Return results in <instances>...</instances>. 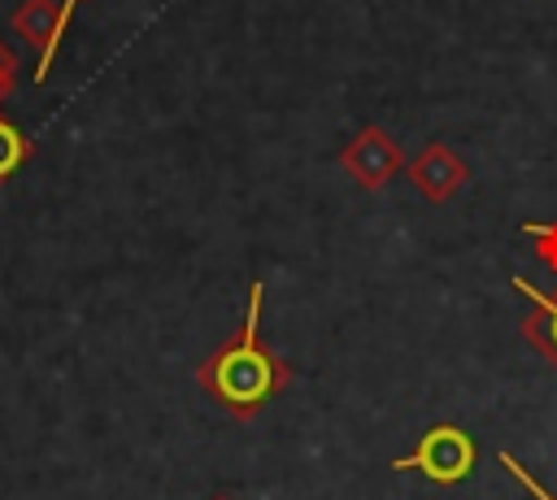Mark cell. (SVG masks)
<instances>
[{
	"label": "cell",
	"mask_w": 557,
	"mask_h": 500,
	"mask_svg": "<svg viewBox=\"0 0 557 500\" xmlns=\"http://www.w3.org/2000/svg\"><path fill=\"white\" fill-rule=\"evenodd\" d=\"M261 304H265V283L257 278L248 287V309H244L235 339L213 348L196 370L200 391H209L235 417H257L296 378V370L274 348L261 343Z\"/></svg>",
	"instance_id": "cell-1"
},
{
	"label": "cell",
	"mask_w": 557,
	"mask_h": 500,
	"mask_svg": "<svg viewBox=\"0 0 557 500\" xmlns=\"http://www.w3.org/2000/svg\"><path fill=\"white\" fill-rule=\"evenodd\" d=\"M479 465V443L466 426L457 422H431L418 443L392 461L396 474H422L426 483L435 487H453V483H466Z\"/></svg>",
	"instance_id": "cell-2"
},
{
	"label": "cell",
	"mask_w": 557,
	"mask_h": 500,
	"mask_svg": "<svg viewBox=\"0 0 557 500\" xmlns=\"http://www.w3.org/2000/svg\"><path fill=\"white\" fill-rule=\"evenodd\" d=\"M339 165L344 174L361 187V191H379L383 183H392L405 170V152L400 143L383 130V126H361L344 148H339Z\"/></svg>",
	"instance_id": "cell-3"
},
{
	"label": "cell",
	"mask_w": 557,
	"mask_h": 500,
	"mask_svg": "<svg viewBox=\"0 0 557 500\" xmlns=\"http://www.w3.org/2000/svg\"><path fill=\"white\" fill-rule=\"evenodd\" d=\"M405 174H409V183H413V191L418 196H426L431 204H444V200H453L466 183H470V165L448 148V143H426L413 161H405Z\"/></svg>",
	"instance_id": "cell-4"
},
{
	"label": "cell",
	"mask_w": 557,
	"mask_h": 500,
	"mask_svg": "<svg viewBox=\"0 0 557 500\" xmlns=\"http://www.w3.org/2000/svg\"><path fill=\"white\" fill-rule=\"evenodd\" d=\"M509 287H513L522 300H531V313L518 322L522 339H527V343L557 370V291H540V287L527 283L522 274H513Z\"/></svg>",
	"instance_id": "cell-5"
},
{
	"label": "cell",
	"mask_w": 557,
	"mask_h": 500,
	"mask_svg": "<svg viewBox=\"0 0 557 500\" xmlns=\"http://www.w3.org/2000/svg\"><path fill=\"white\" fill-rule=\"evenodd\" d=\"M57 9H61V4H52V0H26V9H17L13 26H17L22 35H30V39L39 43V52H44L48 39H52V26H57Z\"/></svg>",
	"instance_id": "cell-6"
},
{
	"label": "cell",
	"mask_w": 557,
	"mask_h": 500,
	"mask_svg": "<svg viewBox=\"0 0 557 500\" xmlns=\"http://www.w3.org/2000/svg\"><path fill=\"white\" fill-rule=\"evenodd\" d=\"M26 152H30V148H26V135H22L13 122L0 117V183L26 161Z\"/></svg>",
	"instance_id": "cell-7"
},
{
	"label": "cell",
	"mask_w": 557,
	"mask_h": 500,
	"mask_svg": "<svg viewBox=\"0 0 557 500\" xmlns=\"http://www.w3.org/2000/svg\"><path fill=\"white\" fill-rule=\"evenodd\" d=\"M74 9H78V0H61V9H57V26H52V39H48V48L39 52V65H35V83H44V78H48L52 57H57V48H61V39H65V26H70Z\"/></svg>",
	"instance_id": "cell-8"
},
{
	"label": "cell",
	"mask_w": 557,
	"mask_h": 500,
	"mask_svg": "<svg viewBox=\"0 0 557 500\" xmlns=\"http://www.w3.org/2000/svg\"><path fill=\"white\" fill-rule=\"evenodd\" d=\"M522 235L535 239V257L557 274V222H522Z\"/></svg>",
	"instance_id": "cell-9"
},
{
	"label": "cell",
	"mask_w": 557,
	"mask_h": 500,
	"mask_svg": "<svg viewBox=\"0 0 557 500\" xmlns=\"http://www.w3.org/2000/svg\"><path fill=\"white\" fill-rule=\"evenodd\" d=\"M496 461H500V470H505V474H509L527 496H535V500H557V491L540 487V483H535V474H531V470H522V461H518L513 452H496Z\"/></svg>",
	"instance_id": "cell-10"
},
{
	"label": "cell",
	"mask_w": 557,
	"mask_h": 500,
	"mask_svg": "<svg viewBox=\"0 0 557 500\" xmlns=\"http://www.w3.org/2000/svg\"><path fill=\"white\" fill-rule=\"evenodd\" d=\"M213 500H231V496H213Z\"/></svg>",
	"instance_id": "cell-11"
}]
</instances>
